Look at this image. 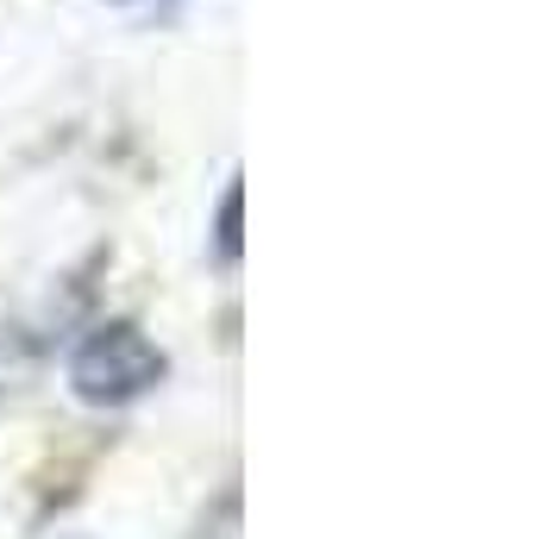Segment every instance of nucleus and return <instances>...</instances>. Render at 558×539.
Here are the masks:
<instances>
[{"label": "nucleus", "instance_id": "obj_1", "mask_svg": "<svg viewBox=\"0 0 558 539\" xmlns=\"http://www.w3.org/2000/svg\"><path fill=\"white\" fill-rule=\"evenodd\" d=\"M157 377H163V358H157V345L138 333V327H107V333H95L76 352V364H70V383H76L88 402H126L138 389H151Z\"/></svg>", "mask_w": 558, "mask_h": 539}]
</instances>
